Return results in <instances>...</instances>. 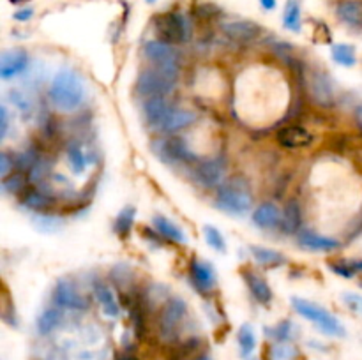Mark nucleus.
<instances>
[{
  "label": "nucleus",
  "instance_id": "45",
  "mask_svg": "<svg viewBox=\"0 0 362 360\" xmlns=\"http://www.w3.org/2000/svg\"><path fill=\"white\" fill-rule=\"evenodd\" d=\"M197 360H214V359H211V356H207V355H202V356H198Z\"/></svg>",
  "mask_w": 362,
  "mask_h": 360
},
{
  "label": "nucleus",
  "instance_id": "30",
  "mask_svg": "<svg viewBox=\"0 0 362 360\" xmlns=\"http://www.w3.org/2000/svg\"><path fill=\"white\" fill-rule=\"evenodd\" d=\"M21 205L25 208H30V210H45L52 205V198L45 193H39V191H30L23 196Z\"/></svg>",
  "mask_w": 362,
  "mask_h": 360
},
{
  "label": "nucleus",
  "instance_id": "15",
  "mask_svg": "<svg viewBox=\"0 0 362 360\" xmlns=\"http://www.w3.org/2000/svg\"><path fill=\"white\" fill-rule=\"evenodd\" d=\"M278 141L286 148H306L313 143V134L300 126H288L279 131Z\"/></svg>",
  "mask_w": 362,
  "mask_h": 360
},
{
  "label": "nucleus",
  "instance_id": "7",
  "mask_svg": "<svg viewBox=\"0 0 362 360\" xmlns=\"http://www.w3.org/2000/svg\"><path fill=\"white\" fill-rule=\"evenodd\" d=\"M226 166L223 157H212L200 161L194 166V180L200 186L212 189V187L223 186V179H225Z\"/></svg>",
  "mask_w": 362,
  "mask_h": 360
},
{
  "label": "nucleus",
  "instance_id": "36",
  "mask_svg": "<svg viewBox=\"0 0 362 360\" xmlns=\"http://www.w3.org/2000/svg\"><path fill=\"white\" fill-rule=\"evenodd\" d=\"M296 356H297V349L285 341L278 342V344L272 346L271 349L272 360H293Z\"/></svg>",
  "mask_w": 362,
  "mask_h": 360
},
{
  "label": "nucleus",
  "instance_id": "33",
  "mask_svg": "<svg viewBox=\"0 0 362 360\" xmlns=\"http://www.w3.org/2000/svg\"><path fill=\"white\" fill-rule=\"evenodd\" d=\"M331 268L336 272V274L343 275V277H354V275L362 272V261L343 260V261H339V263H332Z\"/></svg>",
  "mask_w": 362,
  "mask_h": 360
},
{
  "label": "nucleus",
  "instance_id": "9",
  "mask_svg": "<svg viewBox=\"0 0 362 360\" xmlns=\"http://www.w3.org/2000/svg\"><path fill=\"white\" fill-rule=\"evenodd\" d=\"M144 53L154 66H179V49L166 41H148Z\"/></svg>",
  "mask_w": 362,
  "mask_h": 360
},
{
  "label": "nucleus",
  "instance_id": "23",
  "mask_svg": "<svg viewBox=\"0 0 362 360\" xmlns=\"http://www.w3.org/2000/svg\"><path fill=\"white\" fill-rule=\"evenodd\" d=\"M152 222H154V228L158 229V232L161 233L165 239L172 240V242H177V244H186L187 242L186 233H184L182 229H180L179 226H177L175 222L172 221V219L165 217V215H154Z\"/></svg>",
  "mask_w": 362,
  "mask_h": 360
},
{
  "label": "nucleus",
  "instance_id": "43",
  "mask_svg": "<svg viewBox=\"0 0 362 360\" xmlns=\"http://www.w3.org/2000/svg\"><path fill=\"white\" fill-rule=\"evenodd\" d=\"M260 6L264 7L265 11H274L278 2H276V0H260Z\"/></svg>",
  "mask_w": 362,
  "mask_h": 360
},
{
  "label": "nucleus",
  "instance_id": "22",
  "mask_svg": "<svg viewBox=\"0 0 362 360\" xmlns=\"http://www.w3.org/2000/svg\"><path fill=\"white\" fill-rule=\"evenodd\" d=\"M336 14L346 25L362 27V0H341L336 7Z\"/></svg>",
  "mask_w": 362,
  "mask_h": 360
},
{
  "label": "nucleus",
  "instance_id": "21",
  "mask_svg": "<svg viewBox=\"0 0 362 360\" xmlns=\"http://www.w3.org/2000/svg\"><path fill=\"white\" fill-rule=\"evenodd\" d=\"M243 275H244V279H246V284H247V288H250L251 295H253L258 302L260 304L271 302L272 289H271V286L265 282L264 277H260V275L255 274V272H250V270H244Z\"/></svg>",
  "mask_w": 362,
  "mask_h": 360
},
{
  "label": "nucleus",
  "instance_id": "2",
  "mask_svg": "<svg viewBox=\"0 0 362 360\" xmlns=\"http://www.w3.org/2000/svg\"><path fill=\"white\" fill-rule=\"evenodd\" d=\"M179 78V66H156L138 76L136 92L144 97H165L175 88Z\"/></svg>",
  "mask_w": 362,
  "mask_h": 360
},
{
  "label": "nucleus",
  "instance_id": "28",
  "mask_svg": "<svg viewBox=\"0 0 362 360\" xmlns=\"http://www.w3.org/2000/svg\"><path fill=\"white\" fill-rule=\"evenodd\" d=\"M60 323V313L55 309V307H49L46 309L41 316L37 318V332L41 335H48L59 327Z\"/></svg>",
  "mask_w": 362,
  "mask_h": 360
},
{
  "label": "nucleus",
  "instance_id": "38",
  "mask_svg": "<svg viewBox=\"0 0 362 360\" xmlns=\"http://www.w3.org/2000/svg\"><path fill=\"white\" fill-rule=\"evenodd\" d=\"M14 166V161L11 159V155L7 154V152H2L0 154V176H2V180L7 179V175H9V172L13 169Z\"/></svg>",
  "mask_w": 362,
  "mask_h": 360
},
{
  "label": "nucleus",
  "instance_id": "6",
  "mask_svg": "<svg viewBox=\"0 0 362 360\" xmlns=\"http://www.w3.org/2000/svg\"><path fill=\"white\" fill-rule=\"evenodd\" d=\"M187 306L182 299L166 300L159 316V335L165 341L173 342L180 334L184 320H186Z\"/></svg>",
  "mask_w": 362,
  "mask_h": 360
},
{
  "label": "nucleus",
  "instance_id": "42",
  "mask_svg": "<svg viewBox=\"0 0 362 360\" xmlns=\"http://www.w3.org/2000/svg\"><path fill=\"white\" fill-rule=\"evenodd\" d=\"M32 14H34V11L32 9H21L14 14V18H16L18 21H27V20H30Z\"/></svg>",
  "mask_w": 362,
  "mask_h": 360
},
{
  "label": "nucleus",
  "instance_id": "47",
  "mask_svg": "<svg viewBox=\"0 0 362 360\" xmlns=\"http://www.w3.org/2000/svg\"><path fill=\"white\" fill-rule=\"evenodd\" d=\"M147 2H148V4H154V2H156V0H147Z\"/></svg>",
  "mask_w": 362,
  "mask_h": 360
},
{
  "label": "nucleus",
  "instance_id": "20",
  "mask_svg": "<svg viewBox=\"0 0 362 360\" xmlns=\"http://www.w3.org/2000/svg\"><path fill=\"white\" fill-rule=\"evenodd\" d=\"M281 212L276 205L272 203H262L257 210L253 212V222L258 228L264 229H272L278 228L281 224Z\"/></svg>",
  "mask_w": 362,
  "mask_h": 360
},
{
  "label": "nucleus",
  "instance_id": "18",
  "mask_svg": "<svg viewBox=\"0 0 362 360\" xmlns=\"http://www.w3.org/2000/svg\"><path fill=\"white\" fill-rule=\"evenodd\" d=\"M170 104L166 102L165 97H151L147 99V102L144 104V115L145 120H147L148 126L152 129L158 131V127L161 126V122L165 120V116L168 115Z\"/></svg>",
  "mask_w": 362,
  "mask_h": 360
},
{
  "label": "nucleus",
  "instance_id": "46",
  "mask_svg": "<svg viewBox=\"0 0 362 360\" xmlns=\"http://www.w3.org/2000/svg\"><path fill=\"white\" fill-rule=\"evenodd\" d=\"M11 2H13V4H20V2H23V0H11Z\"/></svg>",
  "mask_w": 362,
  "mask_h": 360
},
{
  "label": "nucleus",
  "instance_id": "11",
  "mask_svg": "<svg viewBox=\"0 0 362 360\" xmlns=\"http://www.w3.org/2000/svg\"><path fill=\"white\" fill-rule=\"evenodd\" d=\"M156 154L161 159H165L166 162H177V161H187V159H193L189 148L186 147L184 140L180 138H166V140H159L154 145Z\"/></svg>",
  "mask_w": 362,
  "mask_h": 360
},
{
  "label": "nucleus",
  "instance_id": "40",
  "mask_svg": "<svg viewBox=\"0 0 362 360\" xmlns=\"http://www.w3.org/2000/svg\"><path fill=\"white\" fill-rule=\"evenodd\" d=\"M11 99H13L14 104H16L18 108H20V112H21V113L30 112V104H28V101H27V99H25L23 95H21V94H18V92H14L13 97H11Z\"/></svg>",
  "mask_w": 362,
  "mask_h": 360
},
{
  "label": "nucleus",
  "instance_id": "48",
  "mask_svg": "<svg viewBox=\"0 0 362 360\" xmlns=\"http://www.w3.org/2000/svg\"><path fill=\"white\" fill-rule=\"evenodd\" d=\"M122 360H134V359H122Z\"/></svg>",
  "mask_w": 362,
  "mask_h": 360
},
{
  "label": "nucleus",
  "instance_id": "31",
  "mask_svg": "<svg viewBox=\"0 0 362 360\" xmlns=\"http://www.w3.org/2000/svg\"><path fill=\"white\" fill-rule=\"evenodd\" d=\"M239 346H240V355L250 356L255 352V346H257V337H255V332L250 325H243L239 330Z\"/></svg>",
  "mask_w": 362,
  "mask_h": 360
},
{
  "label": "nucleus",
  "instance_id": "29",
  "mask_svg": "<svg viewBox=\"0 0 362 360\" xmlns=\"http://www.w3.org/2000/svg\"><path fill=\"white\" fill-rule=\"evenodd\" d=\"M332 59H334L336 64L343 67H352L356 66V49L350 44H334L332 46Z\"/></svg>",
  "mask_w": 362,
  "mask_h": 360
},
{
  "label": "nucleus",
  "instance_id": "14",
  "mask_svg": "<svg viewBox=\"0 0 362 360\" xmlns=\"http://www.w3.org/2000/svg\"><path fill=\"white\" fill-rule=\"evenodd\" d=\"M194 122H197V113L194 112L184 108H172L168 112V115L165 116V120L161 122V126L158 127V131L172 134L177 133V131L187 129Z\"/></svg>",
  "mask_w": 362,
  "mask_h": 360
},
{
  "label": "nucleus",
  "instance_id": "8",
  "mask_svg": "<svg viewBox=\"0 0 362 360\" xmlns=\"http://www.w3.org/2000/svg\"><path fill=\"white\" fill-rule=\"evenodd\" d=\"M53 302L62 309L83 311L87 309V300L78 292L76 284L71 279H60L53 289Z\"/></svg>",
  "mask_w": 362,
  "mask_h": 360
},
{
  "label": "nucleus",
  "instance_id": "24",
  "mask_svg": "<svg viewBox=\"0 0 362 360\" xmlns=\"http://www.w3.org/2000/svg\"><path fill=\"white\" fill-rule=\"evenodd\" d=\"M283 25L290 32H300V28H303V18H300L299 0H286L285 11H283Z\"/></svg>",
  "mask_w": 362,
  "mask_h": 360
},
{
  "label": "nucleus",
  "instance_id": "26",
  "mask_svg": "<svg viewBox=\"0 0 362 360\" xmlns=\"http://www.w3.org/2000/svg\"><path fill=\"white\" fill-rule=\"evenodd\" d=\"M67 161H69V168L74 175H81L87 168V157H85L83 147L76 141H73L67 147Z\"/></svg>",
  "mask_w": 362,
  "mask_h": 360
},
{
  "label": "nucleus",
  "instance_id": "10",
  "mask_svg": "<svg viewBox=\"0 0 362 360\" xmlns=\"http://www.w3.org/2000/svg\"><path fill=\"white\" fill-rule=\"evenodd\" d=\"M28 53L23 48H14L7 49L2 53V59H0V78L2 80H11V78L18 76V74L23 73L28 67Z\"/></svg>",
  "mask_w": 362,
  "mask_h": 360
},
{
  "label": "nucleus",
  "instance_id": "4",
  "mask_svg": "<svg viewBox=\"0 0 362 360\" xmlns=\"http://www.w3.org/2000/svg\"><path fill=\"white\" fill-rule=\"evenodd\" d=\"M292 306L300 316L313 321V323L317 325L322 332H325V334L334 335V337H345L346 335V330L345 327H343L341 321H339L334 314L329 313L327 309L318 306V304L310 302V300L306 299H297V296H293Z\"/></svg>",
  "mask_w": 362,
  "mask_h": 360
},
{
  "label": "nucleus",
  "instance_id": "37",
  "mask_svg": "<svg viewBox=\"0 0 362 360\" xmlns=\"http://www.w3.org/2000/svg\"><path fill=\"white\" fill-rule=\"evenodd\" d=\"M2 184H4V189L9 191V193H20V191L25 187V180L21 179L20 175L13 176V179L2 180Z\"/></svg>",
  "mask_w": 362,
  "mask_h": 360
},
{
  "label": "nucleus",
  "instance_id": "27",
  "mask_svg": "<svg viewBox=\"0 0 362 360\" xmlns=\"http://www.w3.org/2000/svg\"><path fill=\"white\" fill-rule=\"evenodd\" d=\"M300 224V210L297 201H288L285 207V212H283L281 217V226L286 233L297 232Z\"/></svg>",
  "mask_w": 362,
  "mask_h": 360
},
{
  "label": "nucleus",
  "instance_id": "13",
  "mask_svg": "<svg viewBox=\"0 0 362 360\" xmlns=\"http://www.w3.org/2000/svg\"><path fill=\"white\" fill-rule=\"evenodd\" d=\"M310 92L315 102L320 106L334 104V88H332L331 80L320 71H315L310 80Z\"/></svg>",
  "mask_w": 362,
  "mask_h": 360
},
{
  "label": "nucleus",
  "instance_id": "25",
  "mask_svg": "<svg viewBox=\"0 0 362 360\" xmlns=\"http://www.w3.org/2000/svg\"><path fill=\"white\" fill-rule=\"evenodd\" d=\"M251 254H253L258 263L265 265V267H278V265H283L286 261V258L281 253L274 249H267V247H251Z\"/></svg>",
  "mask_w": 362,
  "mask_h": 360
},
{
  "label": "nucleus",
  "instance_id": "32",
  "mask_svg": "<svg viewBox=\"0 0 362 360\" xmlns=\"http://www.w3.org/2000/svg\"><path fill=\"white\" fill-rule=\"evenodd\" d=\"M133 221H134V208L133 207H126L122 212H120L119 215H117V219H115V233H117V235H120L124 239V236L129 233L131 226H133Z\"/></svg>",
  "mask_w": 362,
  "mask_h": 360
},
{
  "label": "nucleus",
  "instance_id": "1",
  "mask_svg": "<svg viewBox=\"0 0 362 360\" xmlns=\"http://www.w3.org/2000/svg\"><path fill=\"white\" fill-rule=\"evenodd\" d=\"M49 101L59 112H76L85 101V85L80 74L71 67L57 71L49 85Z\"/></svg>",
  "mask_w": 362,
  "mask_h": 360
},
{
  "label": "nucleus",
  "instance_id": "17",
  "mask_svg": "<svg viewBox=\"0 0 362 360\" xmlns=\"http://www.w3.org/2000/svg\"><path fill=\"white\" fill-rule=\"evenodd\" d=\"M94 293L95 299H98L99 306H101L103 313L108 318H117L120 313V306L117 302L115 292H113L112 286L105 281H95L94 284Z\"/></svg>",
  "mask_w": 362,
  "mask_h": 360
},
{
  "label": "nucleus",
  "instance_id": "19",
  "mask_svg": "<svg viewBox=\"0 0 362 360\" xmlns=\"http://www.w3.org/2000/svg\"><path fill=\"white\" fill-rule=\"evenodd\" d=\"M299 244L303 247L310 251H324V253H329V251H334L341 246V242L332 236L320 235V233L315 232H303L299 235Z\"/></svg>",
  "mask_w": 362,
  "mask_h": 360
},
{
  "label": "nucleus",
  "instance_id": "41",
  "mask_svg": "<svg viewBox=\"0 0 362 360\" xmlns=\"http://www.w3.org/2000/svg\"><path fill=\"white\" fill-rule=\"evenodd\" d=\"M7 127H9V120H7V109L6 106L0 108V140H4L7 134Z\"/></svg>",
  "mask_w": 362,
  "mask_h": 360
},
{
  "label": "nucleus",
  "instance_id": "39",
  "mask_svg": "<svg viewBox=\"0 0 362 360\" xmlns=\"http://www.w3.org/2000/svg\"><path fill=\"white\" fill-rule=\"evenodd\" d=\"M343 300L346 302V306L350 307L352 311H357V313H362V296L356 295V293H346L343 296Z\"/></svg>",
  "mask_w": 362,
  "mask_h": 360
},
{
  "label": "nucleus",
  "instance_id": "44",
  "mask_svg": "<svg viewBox=\"0 0 362 360\" xmlns=\"http://www.w3.org/2000/svg\"><path fill=\"white\" fill-rule=\"evenodd\" d=\"M354 116H356V122H357V126L361 127V131H362V104H359L356 108V113H354Z\"/></svg>",
  "mask_w": 362,
  "mask_h": 360
},
{
  "label": "nucleus",
  "instance_id": "12",
  "mask_svg": "<svg viewBox=\"0 0 362 360\" xmlns=\"http://www.w3.org/2000/svg\"><path fill=\"white\" fill-rule=\"evenodd\" d=\"M223 32L226 37L237 42H251L262 35V27L258 23L247 20H235V21H226L223 25Z\"/></svg>",
  "mask_w": 362,
  "mask_h": 360
},
{
  "label": "nucleus",
  "instance_id": "34",
  "mask_svg": "<svg viewBox=\"0 0 362 360\" xmlns=\"http://www.w3.org/2000/svg\"><path fill=\"white\" fill-rule=\"evenodd\" d=\"M34 224L37 226V229H41V232L53 233V232H57V229L62 228L64 222H62V219L55 217V215L41 214V215H35Z\"/></svg>",
  "mask_w": 362,
  "mask_h": 360
},
{
  "label": "nucleus",
  "instance_id": "5",
  "mask_svg": "<svg viewBox=\"0 0 362 360\" xmlns=\"http://www.w3.org/2000/svg\"><path fill=\"white\" fill-rule=\"evenodd\" d=\"M156 28L159 37L166 42H186L191 39L193 27L186 14L182 13H166L156 18Z\"/></svg>",
  "mask_w": 362,
  "mask_h": 360
},
{
  "label": "nucleus",
  "instance_id": "3",
  "mask_svg": "<svg viewBox=\"0 0 362 360\" xmlns=\"http://www.w3.org/2000/svg\"><path fill=\"white\" fill-rule=\"evenodd\" d=\"M218 207L232 215H244L253 207V196L247 184L240 179L228 180L218 191Z\"/></svg>",
  "mask_w": 362,
  "mask_h": 360
},
{
  "label": "nucleus",
  "instance_id": "35",
  "mask_svg": "<svg viewBox=\"0 0 362 360\" xmlns=\"http://www.w3.org/2000/svg\"><path fill=\"white\" fill-rule=\"evenodd\" d=\"M204 233H205V240H207V244L212 247V249L218 251V253H225L226 249L225 236L221 235V232H219L218 228H214V226H205Z\"/></svg>",
  "mask_w": 362,
  "mask_h": 360
},
{
  "label": "nucleus",
  "instance_id": "16",
  "mask_svg": "<svg viewBox=\"0 0 362 360\" xmlns=\"http://www.w3.org/2000/svg\"><path fill=\"white\" fill-rule=\"evenodd\" d=\"M191 277H193L197 288L202 292H212L218 284V275H216L214 267L204 260H194L191 263Z\"/></svg>",
  "mask_w": 362,
  "mask_h": 360
}]
</instances>
